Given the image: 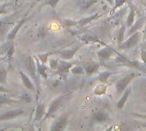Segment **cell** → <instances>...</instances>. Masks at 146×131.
I'll list each match as a JSON object with an SVG mask.
<instances>
[{
  "instance_id": "obj_1",
  "label": "cell",
  "mask_w": 146,
  "mask_h": 131,
  "mask_svg": "<svg viewBox=\"0 0 146 131\" xmlns=\"http://www.w3.org/2000/svg\"><path fill=\"white\" fill-rule=\"evenodd\" d=\"M26 68L30 75V77L33 79L36 86H37V99L38 97L40 89H39V81H38V70H37V65H36V61L33 57L28 55L26 59Z\"/></svg>"
},
{
  "instance_id": "obj_2",
  "label": "cell",
  "mask_w": 146,
  "mask_h": 131,
  "mask_svg": "<svg viewBox=\"0 0 146 131\" xmlns=\"http://www.w3.org/2000/svg\"><path fill=\"white\" fill-rule=\"evenodd\" d=\"M139 75L140 74L138 72H130L122 77L121 79H119L115 84V92L117 95H121L126 90V89L128 88L131 82H133L135 78L139 77Z\"/></svg>"
},
{
  "instance_id": "obj_3",
  "label": "cell",
  "mask_w": 146,
  "mask_h": 131,
  "mask_svg": "<svg viewBox=\"0 0 146 131\" xmlns=\"http://www.w3.org/2000/svg\"><path fill=\"white\" fill-rule=\"evenodd\" d=\"M68 98V96L67 95H59L58 97L54 99L50 102V104L49 106V108H48L43 120H46L47 118H50V117H52L64 105V103H65V101H67Z\"/></svg>"
},
{
  "instance_id": "obj_4",
  "label": "cell",
  "mask_w": 146,
  "mask_h": 131,
  "mask_svg": "<svg viewBox=\"0 0 146 131\" xmlns=\"http://www.w3.org/2000/svg\"><path fill=\"white\" fill-rule=\"evenodd\" d=\"M142 39V33L139 32H136L134 33H133L132 35L128 36V38L124 40V42L118 47L119 49H122V50H127V49H130L133 47H135Z\"/></svg>"
},
{
  "instance_id": "obj_5",
  "label": "cell",
  "mask_w": 146,
  "mask_h": 131,
  "mask_svg": "<svg viewBox=\"0 0 146 131\" xmlns=\"http://www.w3.org/2000/svg\"><path fill=\"white\" fill-rule=\"evenodd\" d=\"M117 53L118 52L115 51L114 49H112V48L105 45V47L104 49H100V50H98L97 52V55L98 57L99 62L103 64L105 61H107L108 60H110L112 56H114L115 55H116Z\"/></svg>"
},
{
  "instance_id": "obj_6",
  "label": "cell",
  "mask_w": 146,
  "mask_h": 131,
  "mask_svg": "<svg viewBox=\"0 0 146 131\" xmlns=\"http://www.w3.org/2000/svg\"><path fill=\"white\" fill-rule=\"evenodd\" d=\"M75 65V63L74 62H69L68 61L62 60L61 61H59L56 72L57 74L62 78H65L68 75V73L69 72V71L71 70V68Z\"/></svg>"
},
{
  "instance_id": "obj_7",
  "label": "cell",
  "mask_w": 146,
  "mask_h": 131,
  "mask_svg": "<svg viewBox=\"0 0 146 131\" xmlns=\"http://www.w3.org/2000/svg\"><path fill=\"white\" fill-rule=\"evenodd\" d=\"M92 119L96 123H106L110 120V115L103 109H96L92 113Z\"/></svg>"
},
{
  "instance_id": "obj_8",
  "label": "cell",
  "mask_w": 146,
  "mask_h": 131,
  "mask_svg": "<svg viewBox=\"0 0 146 131\" xmlns=\"http://www.w3.org/2000/svg\"><path fill=\"white\" fill-rule=\"evenodd\" d=\"M84 43L82 44H80L73 49H63V50H61V51H58L56 52V54H58V55L62 59V60H65V61H69L71 59L74 58V56L75 55V54L80 50V49L83 46Z\"/></svg>"
},
{
  "instance_id": "obj_9",
  "label": "cell",
  "mask_w": 146,
  "mask_h": 131,
  "mask_svg": "<svg viewBox=\"0 0 146 131\" xmlns=\"http://www.w3.org/2000/svg\"><path fill=\"white\" fill-rule=\"evenodd\" d=\"M99 16V13H96L92 15H90L88 17H86V18H82L81 20H77V21H66L65 24L67 26H84L86 25H88L90 24L92 21H93L94 20H96L98 17Z\"/></svg>"
},
{
  "instance_id": "obj_10",
  "label": "cell",
  "mask_w": 146,
  "mask_h": 131,
  "mask_svg": "<svg viewBox=\"0 0 146 131\" xmlns=\"http://www.w3.org/2000/svg\"><path fill=\"white\" fill-rule=\"evenodd\" d=\"M100 62H95V61H86L83 64V67H84V70H85V74L86 76H92L93 75L94 73H96L98 69L100 68Z\"/></svg>"
},
{
  "instance_id": "obj_11",
  "label": "cell",
  "mask_w": 146,
  "mask_h": 131,
  "mask_svg": "<svg viewBox=\"0 0 146 131\" xmlns=\"http://www.w3.org/2000/svg\"><path fill=\"white\" fill-rule=\"evenodd\" d=\"M68 114H64L62 116H61L51 126L50 130L54 131H62L64 130L68 125Z\"/></svg>"
},
{
  "instance_id": "obj_12",
  "label": "cell",
  "mask_w": 146,
  "mask_h": 131,
  "mask_svg": "<svg viewBox=\"0 0 146 131\" xmlns=\"http://www.w3.org/2000/svg\"><path fill=\"white\" fill-rule=\"evenodd\" d=\"M25 113L24 110L22 109H15V110H9L2 115H0V121H6V120H10L16 118L21 115H23Z\"/></svg>"
},
{
  "instance_id": "obj_13",
  "label": "cell",
  "mask_w": 146,
  "mask_h": 131,
  "mask_svg": "<svg viewBox=\"0 0 146 131\" xmlns=\"http://www.w3.org/2000/svg\"><path fill=\"white\" fill-rule=\"evenodd\" d=\"M19 74H20V77H21V82H22L24 87H25L27 90H28L29 91L35 93L37 90L35 89V86H34V84H33V82L31 81L30 78H29L23 71H20V72H19Z\"/></svg>"
},
{
  "instance_id": "obj_14",
  "label": "cell",
  "mask_w": 146,
  "mask_h": 131,
  "mask_svg": "<svg viewBox=\"0 0 146 131\" xmlns=\"http://www.w3.org/2000/svg\"><path fill=\"white\" fill-rule=\"evenodd\" d=\"M132 91H133L132 90V88H127L126 90L121 95V98L116 102V107H117V109L122 110L124 108V107H125V105H126V103H127V100H128V98L130 96V95L132 94Z\"/></svg>"
},
{
  "instance_id": "obj_15",
  "label": "cell",
  "mask_w": 146,
  "mask_h": 131,
  "mask_svg": "<svg viewBox=\"0 0 146 131\" xmlns=\"http://www.w3.org/2000/svg\"><path fill=\"white\" fill-rule=\"evenodd\" d=\"M145 21L146 20L145 18H143V17L140 18V19H139L138 20H136L134 22V24L130 28H128V31L127 32V36H130L133 33H134L136 32H139L140 30H142L143 27H144V26H145Z\"/></svg>"
},
{
  "instance_id": "obj_16",
  "label": "cell",
  "mask_w": 146,
  "mask_h": 131,
  "mask_svg": "<svg viewBox=\"0 0 146 131\" xmlns=\"http://www.w3.org/2000/svg\"><path fill=\"white\" fill-rule=\"evenodd\" d=\"M99 0H76V3L80 9L83 12L87 11L91 7L96 4Z\"/></svg>"
},
{
  "instance_id": "obj_17",
  "label": "cell",
  "mask_w": 146,
  "mask_h": 131,
  "mask_svg": "<svg viewBox=\"0 0 146 131\" xmlns=\"http://www.w3.org/2000/svg\"><path fill=\"white\" fill-rule=\"evenodd\" d=\"M46 113V106L44 103H38L36 107L35 111V117L34 121H40L44 117Z\"/></svg>"
},
{
  "instance_id": "obj_18",
  "label": "cell",
  "mask_w": 146,
  "mask_h": 131,
  "mask_svg": "<svg viewBox=\"0 0 146 131\" xmlns=\"http://www.w3.org/2000/svg\"><path fill=\"white\" fill-rule=\"evenodd\" d=\"M135 19H136V9L134 8V6L131 5L129 8V13H128L127 20H126V26L127 29L130 28L134 24V22L136 21Z\"/></svg>"
},
{
  "instance_id": "obj_19",
  "label": "cell",
  "mask_w": 146,
  "mask_h": 131,
  "mask_svg": "<svg viewBox=\"0 0 146 131\" xmlns=\"http://www.w3.org/2000/svg\"><path fill=\"white\" fill-rule=\"evenodd\" d=\"M27 18H23L22 20H21L19 22H17V24L15 26V27L10 31V32L8 34V37H7V38H8V40H13L15 38V36H16V34H17V32H18V31L21 29V27L23 26V24L25 23V22H27Z\"/></svg>"
},
{
  "instance_id": "obj_20",
  "label": "cell",
  "mask_w": 146,
  "mask_h": 131,
  "mask_svg": "<svg viewBox=\"0 0 146 131\" xmlns=\"http://www.w3.org/2000/svg\"><path fill=\"white\" fill-rule=\"evenodd\" d=\"M19 103H21L20 101L12 99L3 93H0V105H16Z\"/></svg>"
},
{
  "instance_id": "obj_21",
  "label": "cell",
  "mask_w": 146,
  "mask_h": 131,
  "mask_svg": "<svg viewBox=\"0 0 146 131\" xmlns=\"http://www.w3.org/2000/svg\"><path fill=\"white\" fill-rule=\"evenodd\" d=\"M36 65H37V70L38 75H40L43 78L46 79L48 77V68L45 65V63H39L38 61H36Z\"/></svg>"
},
{
  "instance_id": "obj_22",
  "label": "cell",
  "mask_w": 146,
  "mask_h": 131,
  "mask_svg": "<svg viewBox=\"0 0 146 131\" xmlns=\"http://www.w3.org/2000/svg\"><path fill=\"white\" fill-rule=\"evenodd\" d=\"M107 92V85L104 83H100L96 85L93 90V94L97 96H102Z\"/></svg>"
},
{
  "instance_id": "obj_23",
  "label": "cell",
  "mask_w": 146,
  "mask_h": 131,
  "mask_svg": "<svg viewBox=\"0 0 146 131\" xmlns=\"http://www.w3.org/2000/svg\"><path fill=\"white\" fill-rule=\"evenodd\" d=\"M126 24L122 25L121 26V28L119 29V32H118V36H117V43H118V47L124 42V38H125V35H126Z\"/></svg>"
},
{
  "instance_id": "obj_24",
  "label": "cell",
  "mask_w": 146,
  "mask_h": 131,
  "mask_svg": "<svg viewBox=\"0 0 146 131\" xmlns=\"http://www.w3.org/2000/svg\"><path fill=\"white\" fill-rule=\"evenodd\" d=\"M114 74L113 72L111 71H105V72H103L99 74V77H98V80L101 82V83H104L106 84L107 81L109 80V78Z\"/></svg>"
},
{
  "instance_id": "obj_25",
  "label": "cell",
  "mask_w": 146,
  "mask_h": 131,
  "mask_svg": "<svg viewBox=\"0 0 146 131\" xmlns=\"http://www.w3.org/2000/svg\"><path fill=\"white\" fill-rule=\"evenodd\" d=\"M70 72L74 74V75H84L85 74V70H84V67L83 66H74Z\"/></svg>"
},
{
  "instance_id": "obj_26",
  "label": "cell",
  "mask_w": 146,
  "mask_h": 131,
  "mask_svg": "<svg viewBox=\"0 0 146 131\" xmlns=\"http://www.w3.org/2000/svg\"><path fill=\"white\" fill-rule=\"evenodd\" d=\"M14 53H15V44H14V43H11L10 45H9V47L8 48L7 52H6V58L8 59L9 61H11Z\"/></svg>"
},
{
  "instance_id": "obj_27",
  "label": "cell",
  "mask_w": 146,
  "mask_h": 131,
  "mask_svg": "<svg viewBox=\"0 0 146 131\" xmlns=\"http://www.w3.org/2000/svg\"><path fill=\"white\" fill-rule=\"evenodd\" d=\"M128 0H115L114 1V6H113V9H111V12H110V14H114L115 13V11L117 9H119V8H121L126 2H127Z\"/></svg>"
},
{
  "instance_id": "obj_28",
  "label": "cell",
  "mask_w": 146,
  "mask_h": 131,
  "mask_svg": "<svg viewBox=\"0 0 146 131\" xmlns=\"http://www.w3.org/2000/svg\"><path fill=\"white\" fill-rule=\"evenodd\" d=\"M7 82V70L5 68H0V84H5Z\"/></svg>"
},
{
  "instance_id": "obj_29",
  "label": "cell",
  "mask_w": 146,
  "mask_h": 131,
  "mask_svg": "<svg viewBox=\"0 0 146 131\" xmlns=\"http://www.w3.org/2000/svg\"><path fill=\"white\" fill-rule=\"evenodd\" d=\"M59 2H60V0H46L45 3L43 5L44 6H50L52 9H55Z\"/></svg>"
},
{
  "instance_id": "obj_30",
  "label": "cell",
  "mask_w": 146,
  "mask_h": 131,
  "mask_svg": "<svg viewBox=\"0 0 146 131\" xmlns=\"http://www.w3.org/2000/svg\"><path fill=\"white\" fill-rule=\"evenodd\" d=\"M51 53H45V54H42V55H38V59L41 62L43 63H46L47 62V59L49 57V55H50Z\"/></svg>"
},
{
  "instance_id": "obj_31",
  "label": "cell",
  "mask_w": 146,
  "mask_h": 131,
  "mask_svg": "<svg viewBox=\"0 0 146 131\" xmlns=\"http://www.w3.org/2000/svg\"><path fill=\"white\" fill-rule=\"evenodd\" d=\"M58 64H59V61H58L57 60L52 59V60H50V68L53 69V70H56V69H57Z\"/></svg>"
},
{
  "instance_id": "obj_32",
  "label": "cell",
  "mask_w": 146,
  "mask_h": 131,
  "mask_svg": "<svg viewBox=\"0 0 146 131\" xmlns=\"http://www.w3.org/2000/svg\"><path fill=\"white\" fill-rule=\"evenodd\" d=\"M140 57L141 60L143 61V63L145 64V66H146V49H144L143 47L141 48V51H140Z\"/></svg>"
},
{
  "instance_id": "obj_33",
  "label": "cell",
  "mask_w": 146,
  "mask_h": 131,
  "mask_svg": "<svg viewBox=\"0 0 146 131\" xmlns=\"http://www.w3.org/2000/svg\"><path fill=\"white\" fill-rule=\"evenodd\" d=\"M21 99L22 100V101H24V102H27V103H29V102H31L32 101V98L30 97V95H28V94H23L21 96Z\"/></svg>"
},
{
  "instance_id": "obj_34",
  "label": "cell",
  "mask_w": 146,
  "mask_h": 131,
  "mask_svg": "<svg viewBox=\"0 0 146 131\" xmlns=\"http://www.w3.org/2000/svg\"><path fill=\"white\" fill-rule=\"evenodd\" d=\"M38 32H39L40 36H41V37H44V36L46 35V33H47V32H48V28H47L46 26H42L41 28H39Z\"/></svg>"
},
{
  "instance_id": "obj_35",
  "label": "cell",
  "mask_w": 146,
  "mask_h": 131,
  "mask_svg": "<svg viewBox=\"0 0 146 131\" xmlns=\"http://www.w3.org/2000/svg\"><path fill=\"white\" fill-rule=\"evenodd\" d=\"M0 93L8 94V93H9V90L7 88H5V87L3 86V84H0Z\"/></svg>"
},
{
  "instance_id": "obj_36",
  "label": "cell",
  "mask_w": 146,
  "mask_h": 131,
  "mask_svg": "<svg viewBox=\"0 0 146 131\" xmlns=\"http://www.w3.org/2000/svg\"><path fill=\"white\" fill-rule=\"evenodd\" d=\"M142 38H143L144 41L146 39V21L143 29H142Z\"/></svg>"
},
{
  "instance_id": "obj_37",
  "label": "cell",
  "mask_w": 146,
  "mask_h": 131,
  "mask_svg": "<svg viewBox=\"0 0 146 131\" xmlns=\"http://www.w3.org/2000/svg\"><path fill=\"white\" fill-rule=\"evenodd\" d=\"M3 8H4V6L0 7V14H3V13H5V11H4Z\"/></svg>"
},
{
  "instance_id": "obj_38",
  "label": "cell",
  "mask_w": 146,
  "mask_h": 131,
  "mask_svg": "<svg viewBox=\"0 0 146 131\" xmlns=\"http://www.w3.org/2000/svg\"><path fill=\"white\" fill-rule=\"evenodd\" d=\"M106 1H107L110 5H112V4L114 3V0H106Z\"/></svg>"
},
{
  "instance_id": "obj_39",
  "label": "cell",
  "mask_w": 146,
  "mask_h": 131,
  "mask_svg": "<svg viewBox=\"0 0 146 131\" xmlns=\"http://www.w3.org/2000/svg\"><path fill=\"white\" fill-rule=\"evenodd\" d=\"M142 47H143L144 49H146V39L145 40V41H144V44H143V46H142Z\"/></svg>"
},
{
  "instance_id": "obj_40",
  "label": "cell",
  "mask_w": 146,
  "mask_h": 131,
  "mask_svg": "<svg viewBox=\"0 0 146 131\" xmlns=\"http://www.w3.org/2000/svg\"><path fill=\"white\" fill-rule=\"evenodd\" d=\"M3 1H8V0H0V2H3Z\"/></svg>"
},
{
  "instance_id": "obj_41",
  "label": "cell",
  "mask_w": 146,
  "mask_h": 131,
  "mask_svg": "<svg viewBox=\"0 0 146 131\" xmlns=\"http://www.w3.org/2000/svg\"><path fill=\"white\" fill-rule=\"evenodd\" d=\"M145 13H146V3H145Z\"/></svg>"
}]
</instances>
